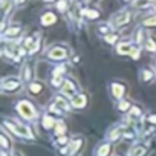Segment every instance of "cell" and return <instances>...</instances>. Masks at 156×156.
Instances as JSON below:
<instances>
[{
  "label": "cell",
  "instance_id": "cell-1",
  "mask_svg": "<svg viewBox=\"0 0 156 156\" xmlns=\"http://www.w3.org/2000/svg\"><path fill=\"white\" fill-rule=\"evenodd\" d=\"M16 110L26 121H34L37 118V109L29 100H20L16 106Z\"/></svg>",
  "mask_w": 156,
  "mask_h": 156
},
{
  "label": "cell",
  "instance_id": "cell-2",
  "mask_svg": "<svg viewBox=\"0 0 156 156\" xmlns=\"http://www.w3.org/2000/svg\"><path fill=\"white\" fill-rule=\"evenodd\" d=\"M132 20H133V11L132 9H121L112 17L110 23H112L113 28H124Z\"/></svg>",
  "mask_w": 156,
  "mask_h": 156
},
{
  "label": "cell",
  "instance_id": "cell-3",
  "mask_svg": "<svg viewBox=\"0 0 156 156\" xmlns=\"http://www.w3.org/2000/svg\"><path fill=\"white\" fill-rule=\"evenodd\" d=\"M46 57H48L49 60H52V61H64V60H67V57H69V49H67L66 46H63V44H61V46L57 44V46H52V48L48 49Z\"/></svg>",
  "mask_w": 156,
  "mask_h": 156
},
{
  "label": "cell",
  "instance_id": "cell-4",
  "mask_svg": "<svg viewBox=\"0 0 156 156\" xmlns=\"http://www.w3.org/2000/svg\"><path fill=\"white\" fill-rule=\"evenodd\" d=\"M22 84H23L22 78H19V76H6V78L2 80V86L0 87H2L3 92H17V90L22 89Z\"/></svg>",
  "mask_w": 156,
  "mask_h": 156
},
{
  "label": "cell",
  "instance_id": "cell-5",
  "mask_svg": "<svg viewBox=\"0 0 156 156\" xmlns=\"http://www.w3.org/2000/svg\"><path fill=\"white\" fill-rule=\"evenodd\" d=\"M60 90H61V95H64L66 98H70L72 100L76 95V92H78V84L73 80H70V78H66L64 84H63V87Z\"/></svg>",
  "mask_w": 156,
  "mask_h": 156
},
{
  "label": "cell",
  "instance_id": "cell-6",
  "mask_svg": "<svg viewBox=\"0 0 156 156\" xmlns=\"http://www.w3.org/2000/svg\"><path fill=\"white\" fill-rule=\"evenodd\" d=\"M126 92H127V86H126L124 83H119V81L110 83V94H112V97H113L116 101L124 100Z\"/></svg>",
  "mask_w": 156,
  "mask_h": 156
},
{
  "label": "cell",
  "instance_id": "cell-7",
  "mask_svg": "<svg viewBox=\"0 0 156 156\" xmlns=\"http://www.w3.org/2000/svg\"><path fill=\"white\" fill-rule=\"evenodd\" d=\"M87 101H89V98H87L86 94H76V95L70 100V106H72V109H75V110H81V109H84V107L87 106Z\"/></svg>",
  "mask_w": 156,
  "mask_h": 156
},
{
  "label": "cell",
  "instance_id": "cell-8",
  "mask_svg": "<svg viewBox=\"0 0 156 156\" xmlns=\"http://www.w3.org/2000/svg\"><path fill=\"white\" fill-rule=\"evenodd\" d=\"M57 20H58V17H57V14H55L54 11H46V12L41 14V17H40V25L44 26V28H48V26L55 25Z\"/></svg>",
  "mask_w": 156,
  "mask_h": 156
},
{
  "label": "cell",
  "instance_id": "cell-9",
  "mask_svg": "<svg viewBox=\"0 0 156 156\" xmlns=\"http://www.w3.org/2000/svg\"><path fill=\"white\" fill-rule=\"evenodd\" d=\"M20 34H22V25H11V26L2 34V37H3L5 40H14V38H17Z\"/></svg>",
  "mask_w": 156,
  "mask_h": 156
},
{
  "label": "cell",
  "instance_id": "cell-10",
  "mask_svg": "<svg viewBox=\"0 0 156 156\" xmlns=\"http://www.w3.org/2000/svg\"><path fill=\"white\" fill-rule=\"evenodd\" d=\"M54 104L63 112H70V109H72L70 101H67V98L64 95H55L54 97Z\"/></svg>",
  "mask_w": 156,
  "mask_h": 156
},
{
  "label": "cell",
  "instance_id": "cell-11",
  "mask_svg": "<svg viewBox=\"0 0 156 156\" xmlns=\"http://www.w3.org/2000/svg\"><path fill=\"white\" fill-rule=\"evenodd\" d=\"M22 81L23 83H31V81H34L32 80V63L31 61H26L25 64H23V67H22Z\"/></svg>",
  "mask_w": 156,
  "mask_h": 156
},
{
  "label": "cell",
  "instance_id": "cell-12",
  "mask_svg": "<svg viewBox=\"0 0 156 156\" xmlns=\"http://www.w3.org/2000/svg\"><path fill=\"white\" fill-rule=\"evenodd\" d=\"M133 43H130V41H119L118 44H116V48H115V51H116V54L118 55H130V52H132V49H133Z\"/></svg>",
  "mask_w": 156,
  "mask_h": 156
},
{
  "label": "cell",
  "instance_id": "cell-13",
  "mask_svg": "<svg viewBox=\"0 0 156 156\" xmlns=\"http://www.w3.org/2000/svg\"><path fill=\"white\" fill-rule=\"evenodd\" d=\"M55 124H57V119H55L54 115L44 113V115L41 116V127H43L44 130H54Z\"/></svg>",
  "mask_w": 156,
  "mask_h": 156
},
{
  "label": "cell",
  "instance_id": "cell-14",
  "mask_svg": "<svg viewBox=\"0 0 156 156\" xmlns=\"http://www.w3.org/2000/svg\"><path fill=\"white\" fill-rule=\"evenodd\" d=\"M43 90H44V83H43V81L34 80V81H31V83L28 84V92L32 94V95H40Z\"/></svg>",
  "mask_w": 156,
  "mask_h": 156
},
{
  "label": "cell",
  "instance_id": "cell-15",
  "mask_svg": "<svg viewBox=\"0 0 156 156\" xmlns=\"http://www.w3.org/2000/svg\"><path fill=\"white\" fill-rule=\"evenodd\" d=\"M81 17H84L87 20H98L101 17V12L98 9H94V8H83L81 9Z\"/></svg>",
  "mask_w": 156,
  "mask_h": 156
},
{
  "label": "cell",
  "instance_id": "cell-16",
  "mask_svg": "<svg viewBox=\"0 0 156 156\" xmlns=\"http://www.w3.org/2000/svg\"><path fill=\"white\" fill-rule=\"evenodd\" d=\"M124 127H121V126H116V127H113L109 133H107V138L110 139V142H115V141H118L119 138H122V135H124Z\"/></svg>",
  "mask_w": 156,
  "mask_h": 156
},
{
  "label": "cell",
  "instance_id": "cell-17",
  "mask_svg": "<svg viewBox=\"0 0 156 156\" xmlns=\"http://www.w3.org/2000/svg\"><path fill=\"white\" fill-rule=\"evenodd\" d=\"M132 107H133V104H132V101L127 100V98L118 101V104H116V110H118L119 113H129Z\"/></svg>",
  "mask_w": 156,
  "mask_h": 156
},
{
  "label": "cell",
  "instance_id": "cell-18",
  "mask_svg": "<svg viewBox=\"0 0 156 156\" xmlns=\"http://www.w3.org/2000/svg\"><path fill=\"white\" fill-rule=\"evenodd\" d=\"M142 113H144V110H142V107L139 106V104H133V107L130 109V112H129V119L130 121H136V119H139L141 116H142Z\"/></svg>",
  "mask_w": 156,
  "mask_h": 156
},
{
  "label": "cell",
  "instance_id": "cell-19",
  "mask_svg": "<svg viewBox=\"0 0 156 156\" xmlns=\"http://www.w3.org/2000/svg\"><path fill=\"white\" fill-rule=\"evenodd\" d=\"M139 78H141V81H144V83H150V81L154 80V70L153 69H147V67L141 69Z\"/></svg>",
  "mask_w": 156,
  "mask_h": 156
},
{
  "label": "cell",
  "instance_id": "cell-20",
  "mask_svg": "<svg viewBox=\"0 0 156 156\" xmlns=\"http://www.w3.org/2000/svg\"><path fill=\"white\" fill-rule=\"evenodd\" d=\"M66 130H67V126H66L64 119H57V124H55V127H54V135H55L57 138L64 136Z\"/></svg>",
  "mask_w": 156,
  "mask_h": 156
},
{
  "label": "cell",
  "instance_id": "cell-21",
  "mask_svg": "<svg viewBox=\"0 0 156 156\" xmlns=\"http://www.w3.org/2000/svg\"><path fill=\"white\" fill-rule=\"evenodd\" d=\"M110 151H112V145L109 142H101L95 150V153H97L95 156H109Z\"/></svg>",
  "mask_w": 156,
  "mask_h": 156
},
{
  "label": "cell",
  "instance_id": "cell-22",
  "mask_svg": "<svg viewBox=\"0 0 156 156\" xmlns=\"http://www.w3.org/2000/svg\"><path fill=\"white\" fill-rule=\"evenodd\" d=\"M144 49L147 52H150V54H154L156 52V38L151 37V35H148L147 40H145V43H144Z\"/></svg>",
  "mask_w": 156,
  "mask_h": 156
},
{
  "label": "cell",
  "instance_id": "cell-23",
  "mask_svg": "<svg viewBox=\"0 0 156 156\" xmlns=\"http://www.w3.org/2000/svg\"><path fill=\"white\" fill-rule=\"evenodd\" d=\"M83 145V138H75L70 144H69V154H75Z\"/></svg>",
  "mask_w": 156,
  "mask_h": 156
},
{
  "label": "cell",
  "instance_id": "cell-24",
  "mask_svg": "<svg viewBox=\"0 0 156 156\" xmlns=\"http://www.w3.org/2000/svg\"><path fill=\"white\" fill-rule=\"evenodd\" d=\"M98 32H100L103 37H106V35H109V34H112V32H115V31H113L112 23H100V25H98Z\"/></svg>",
  "mask_w": 156,
  "mask_h": 156
},
{
  "label": "cell",
  "instance_id": "cell-25",
  "mask_svg": "<svg viewBox=\"0 0 156 156\" xmlns=\"http://www.w3.org/2000/svg\"><path fill=\"white\" fill-rule=\"evenodd\" d=\"M142 28H156V14H150L142 19Z\"/></svg>",
  "mask_w": 156,
  "mask_h": 156
},
{
  "label": "cell",
  "instance_id": "cell-26",
  "mask_svg": "<svg viewBox=\"0 0 156 156\" xmlns=\"http://www.w3.org/2000/svg\"><path fill=\"white\" fill-rule=\"evenodd\" d=\"M55 8H57V11H60L61 14H63V12H67L69 8H70V0H58V2L55 3Z\"/></svg>",
  "mask_w": 156,
  "mask_h": 156
},
{
  "label": "cell",
  "instance_id": "cell-27",
  "mask_svg": "<svg viewBox=\"0 0 156 156\" xmlns=\"http://www.w3.org/2000/svg\"><path fill=\"white\" fill-rule=\"evenodd\" d=\"M0 144H2L3 150H9L11 148V142H9V138H8L5 129H2V133H0Z\"/></svg>",
  "mask_w": 156,
  "mask_h": 156
},
{
  "label": "cell",
  "instance_id": "cell-28",
  "mask_svg": "<svg viewBox=\"0 0 156 156\" xmlns=\"http://www.w3.org/2000/svg\"><path fill=\"white\" fill-rule=\"evenodd\" d=\"M145 153H147V148L144 145H139V144H136L130 148V156H144Z\"/></svg>",
  "mask_w": 156,
  "mask_h": 156
},
{
  "label": "cell",
  "instance_id": "cell-29",
  "mask_svg": "<svg viewBox=\"0 0 156 156\" xmlns=\"http://www.w3.org/2000/svg\"><path fill=\"white\" fill-rule=\"evenodd\" d=\"M104 38V41L107 43V44H118V40H119V35L116 34V32H112V34H109V35H106V37H103Z\"/></svg>",
  "mask_w": 156,
  "mask_h": 156
},
{
  "label": "cell",
  "instance_id": "cell-30",
  "mask_svg": "<svg viewBox=\"0 0 156 156\" xmlns=\"http://www.w3.org/2000/svg\"><path fill=\"white\" fill-rule=\"evenodd\" d=\"M64 80H66L64 76H52V78H51V84H52L54 87L61 89V87H63V84H64Z\"/></svg>",
  "mask_w": 156,
  "mask_h": 156
},
{
  "label": "cell",
  "instance_id": "cell-31",
  "mask_svg": "<svg viewBox=\"0 0 156 156\" xmlns=\"http://www.w3.org/2000/svg\"><path fill=\"white\" fill-rule=\"evenodd\" d=\"M66 66L64 64H61V66H57L54 70H52V76H64V73H66Z\"/></svg>",
  "mask_w": 156,
  "mask_h": 156
},
{
  "label": "cell",
  "instance_id": "cell-32",
  "mask_svg": "<svg viewBox=\"0 0 156 156\" xmlns=\"http://www.w3.org/2000/svg\"><path fill=\"white\" fill-rule=\"evenodd\" d=\"M129 57H130L132 60H139V57H141V46H136V44H135Z\"/></svg>",
  "mask_w": 156,
  "mask_h": 156
},
{
  "label": "cell",
  "instance_id": "cell-33",
  "mask_svg": "<svg viewBox=\"0 0 156 156\" xmlns=\"http://www.w3.org/2000/svg\"><path fill=\"white\" fill-rule=\"evenodd\" d=\"M136 136V132L132 130V129H126L124 130V135H122V139H135Z\"/></svg>",
  "mask_w": 156,
  "mask_h": 156
},
{
  "label": "cell",
  "instance_id": "cell-34",
  "mask_svg": "<svg viewBox=\"0 0 156 156\" xmlns=\"http://www.w3.org/2000/svg\"><path fill=\"white\" fill-rule=\"evenodd\" d=\"M70 142H69V138L67 136H60L58 139H57V145H61V147H66V145H69Z\"/></svg>",
  "mask_w": 156,
  "mask_h": 156
},
{
  "label": "cell",
  "instance_id": "cell-35",
  "mask_svg": "<svg viewBox=\"0 0 156 156\" xmlns=\"http://www.w3.org/2000/svg\"><path fill=\"white\" fill-rule=\"evenodd\" d=\"M40 46H41V40H37V41L32 44V48L29 49V54H31V55H32V54H35V52L40 49Z\"/></svg>",
  "mask_w": 156,
  "mask_h": 156
},
{
  "label": "cell",
  "instance_id": "cell-36",
  "mask_svg": "<svg viewBox=\"0 0 156 156\" xmlns=\"http://www.w3.org/2000/svg\"><path fill=\"white\" fill-rule=\"evenodd\" d=\"M147 119H148V122H151V124H156V115H150Z\"/></svg>",
  "mask_w": 156,
  "mask_h": 156
},
{
  "label": "cell",
  "instance_id": "cell-37",
  "mask_svg": "<svg viewBox=\"0 0 156 156\" xmlns=\"http://www.w3.org/2000/svg\"><path fill=\"white\" fill-rule=\"evenodd\" d=\"M12 2H14V5H23L26 0H12Z\"/></svg>",
  "mask_w": 156,
  "mask_h": 156
},
{
  "label": "cell",
  "instance_id": "cell-38",
  "mask_svg": "<svg viewBox=\"0 0 156 156\" xmlns=\"http://www.w3.org/2000/svg\"><path fill=\"white\" fill-rule=\"evenodd\" d=\"M43 2H46V3H52V2H55V3H57L58 0H43Z\"/></svg>",
  "mask_w": 156,
  "mask_h": 156
},
{
  "label": "cell",
  "instance_id": "cell-39",
  "mask_svg": "<svg viewBox=\"0 0 156 156\" xmlns=\"http://www.w3.org/2000/svg\"><path fill=\"white\" fill-rule=\"evenodd\" d=\"M2 156H8V153H6V151L3 150V151H2Z\"/></svg>",
  "mask_w": 156,
  "mask_h": 156
},
{
  "label": "cell",
  "instance_id": "cell-40",
  "mask_svg": "<svg viewBox=\"0 0 156 156\" xmlns=\"http://www.w3.org/2000/svg\"><path fill=\"white\" fill-rule=\"evenodd\" d=\"M122 2H126V3H130V2H132V0H122Z\"/></svg>",
  "mask_w": 156,
  "mask_h": 156
},
{
  "label": "cell",
  "instance_id": "cell-41",
  "mask_svg": "<svg viewBox=\"0 0 156 156\" xmlns=\"http://www.w3.org/2000/svg\"><path fill=\"white\" fill-rule=\"evenodd\" d=\"M153 64H154V67H156V57H154V61H153Z\"/></svg>",
  "mask_w": 156,
  "mask_h": 156
},
{
  "label": "cell",
  "instance_id": "cell-42",
  "mask_svg": "<svg viewBox=\"0 0 156 156\" xmlns=\"http://www.w3.org/2000/svg\"><path fill=\"white\" fill-rule=\"evenodd\" d=\"M12 156H22V154H19V153H16V154H12Z\"/></svg>",
  "mask_w": 156,
  "mask_h": 156
},
{
  "label": "cell",
  "instance_id": "cell-43",
  "mask_svg": "<svg viewBox=\"0 0 156 156\" xmlns=\"http://www.w3.org/2000/svg\"><path fill=\"white\" fill-rule=\"evenodd\" d=\"M154 80H156V69H154Z\"/></svg>",
  "mask_w": 156,
  "mask_h": 156
},
{
  "label": "cell",
  "instance_id": "cell-44",
  "mask_svg": "<svg viewBox=\"0 0 156 156\" xmlns=\"http://www.w3.org/2000/svg\"><path fill=\"white\" fill-rule=\"evenodd\" d=\"M154 5H156V2H154Z\"/></svg>",
  "mask_w": 156,
  "mask_h": 156
}]
</instances>
